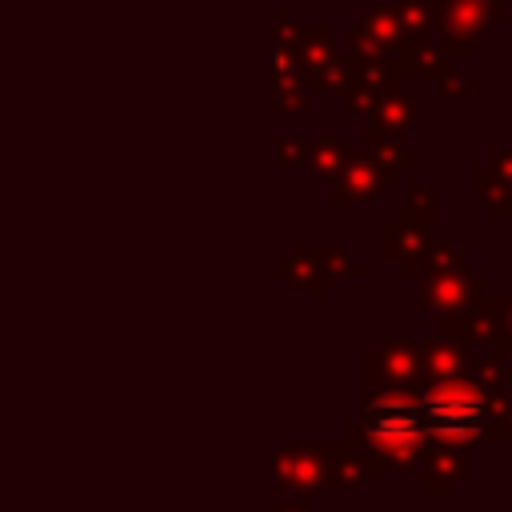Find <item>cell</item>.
<instances>
[{"label":"cell","mask_w":512,"mask_h":512,"mask_svg":"<svg viewBox=\"0 0 512 512\" xmlns=\"http://www.w3.org/2000/svg\"><path fill=\"white\" fill-rule=\"evenodd\" d=\"M436 208H440V196H436V188L432 184H416V188H408L404 192V220H412V224H432L436 220Z\"/></svg>","instance_id":"obj_22"},{"label":"cell","mask_w":512,"mask_h":512,"mask_svg":"<svg viewBox=\"0 0 512 512\" xmlns=\"http://www.w3.org/2000/svg\"><path fill=\"white\" fill-rule=\"evenodd\" d=\"M460 264H464V260H460L456 248L444 244V240H428V248L420 252V276H440V272L460 268Z\"/></svg>","instance_id":"obj_23"},{"label":"cell","mask_w":512,"mask_h":512,"mask_svg":"<svg viewBox=\"0 0 512 512\" xmlns=\"http://www.w3.org/2000/svg\"><path fill=\"white\" fill-rule=\"evenodd\" d=\"M508 0H440L436 4V32L448 40L456 60H468L476 52V40L504 20Z\"/></svg>","instance_id":"obj_4"},{"label":"cell","mask_w":512,"mask_h":512,"mask_svg":"<svg viewBox=\"0 0 512 512\" xmlns=\"http://www.w3.org/2000/svg\"><path fill=\"white\" fill-rule=\"evenodd\" d=\"M484 168H488V176H492V180H500V184H512V148L496 152V156H492Z\"/></svg>","instance_id":"obj_27"},{"label":"cell","mask_w":512,"mask_h":512,"mask_svg":"<svg viewBox=\"0 0 512 512\" xmlns=\"http://www.w3.org/2000/svg\"><path fill=\"white\" fill-rule=\"evenodd\" d=\"M384 188H392V184H388V176H384V168H380L368 152H356V156H348L344 172L328 184V204H332V208L372 204V200H380V196H384Z\"/></svg>","instance_id":"obj_8"},{"label":"cell","mask_w":512,"mask_h":512,"mask_svg":"<svg viewBox=\"0 0 512 512\" xmlns=\"http://www.w3.org/2000/svg\"><path fill=\"white\" fill-rule=\"evenodd\" d=\"M472 184H476V196H480V204L488 208V216L500 220V224H512V184L492 180L484 168L472 172Z\"/></svg>","instance_id":"obj_20"},{"label":"cell","mask_w":512,"mask_h":512,"mask_svg":"<svg viewBox=\"0 0 512 512\" xmlns=\"http://www.w3.org/2000/svg\"><path fill=\"white\" fill-rule=\"evenodd\" d=\"M404 44V24H400V12L396 4L392 8H368L360 16V24L348 32V48L356 60H392L396 48Z\"/></svg>","instance_id":"obj_7"},{"label":"cell","mask_w":512,"mask_h":512,"mask_svg":"<svg viewBox=\"0 0 512 512\" xmlns=\"http://www.w3.org/2000/svg\"><path fill=\"white\" fill-rule=\"evenodd\" d=\"M400 68H396V60H356V68H352V80H348V88H344V104L352 108V112H372L384 96H392V92H400Z\"/></svg>","instance_id":"obj_11"},{"label":"cell","mask_w":512,"mask_h":512,"mask_svg":"<svg viewBox=\"0 0 512 512\" xmlns=\"http://www.w3.org/2000/svg\"><path fill=\"white\" fill-rule=\"evenodd\" d=\"M308 100H312V88H308L304 72L300 68H276V80H272V104H276V112L304 116L308 112Z\"/></svg>","instance_id":"obj_19"},{"label":"cell","mask_w":512,"mask_h":512,"mask_svg":"<svg viewBox=\"0 0 512 512\" xmlns=\"http://www.w3.org/2000/svg\"><path fill=\"white\" fill-rule=\"evenodd\" d=\"M424 384V360H420V340L412 336H388L372 352H364V388L384 392V388H416Z\"/></svg>","instance_id":"obj_5"},{"label":"cell","mask_w":512,"mask_h":512,"mask_svg":"<svg viewBox=\"0 0 512 512\" xmlns=\"http://www.w3.org/2000/svg\"><path fill=\"white\" fill-rule=\"evenodd\" d=\"M344 440L368 460L372 472L416 476L432 452L424 396L416 388H384L368 392L364 416L344 428Z\"/></svg>","instance_id":"obj_1"},{"label":"cell","mask_w":512,"mask_h":512,"mask_svg":"<svg viewBox=\"0 0 512 512\" xmlns=\"http://www.w3.org/2000/svg\"><path fill=\"white\" fill-rule=\"evenodd\" d=\"M428 224H412V220H392V224H384L380 228V252L388 256V260H412V256H420L424 248H428Z\"/></svg>","instance_id":"obj_17"},{"label":"cell","mask_w":512,"mask_h":512,"mask_svg":"<svg viewBox=\"0 0 512 512\" xmlns=\"http://www.w3.org/2000/svg\"><path fill=\"white\" fill-rule=\"evenodd\" d=\"M496 316H500L504 336H508V344H512V296H496Z\"/></svg>","instance_id":"obj_29"},{"label":"cell","mask_w":512,"mask_h":512,"mask_svg":"<svg viewBox=\"0 0 512 512\" xmlns=\"http://www.w3.org/2000/svg\"><path fill=\"white\" fill-rule=\"evenodd\" d=\"M492 304H496V292H492L488 276L472 272L468 264L448 268L440 276H424V288H420V312L436 316V328H444V332L488 312Z\"/></svg>","instance_id":"obj_3"},{"label":"cell","mask_w":512,"mask_h":512,"mask_svg":"<svg viewBox=\"0 0 512 512\" xmlns=\"http://www.w3.org/2000/svg\"><path fill=\"white\" fill-rule=\"evenodd\" d=\"M308 140L312 136H276V164L280 168H300L308 160Z\"/></svg>","instance_id":"obj_24"},{"label":"cell","mask_w":512,"mask_h":512,"mask_svg":"<svg viewBox=\"0 0 512 512\" xmlns=\"http://www.w3.org/2000/svg\"><path fill=\"white\" fill-rule=\"evenodd\" d=\"M508 52H512V28H508Z\"/></svg>","instance_id":"obj_30"},{"label":"cell","mask_w":512,"mask_h":512,"mask_svg":"<svg viewBox=\"0 0 512 512\" xmlns=\"http://www.w3.org/2000/svg\"><path fill=\"white\" fill-rule=\"evenodd\" d=\"M348 156H352V152L344 148V140H340L336 132H320V136L308 140V160H304V168H308V176H312L316 184H332V180L344 172Z\"/></svg>","instance_id":"obj_16"},{"label":"cell","mask_w":512,"mask_h":512,"mask_svg":"<svg viewBox=\"0 0 512 512\" xmlns=\"http://www.w3.org/2000/svg\"><path fill=\"white\" fill-rule=\"evenodd\" d=\"M272 512H312V504H304V496H292V492H280V488H276Z\"/></svg>","instance_id":"obj_28"},{"label":"cell","mask_w":512,"mask_h":512,"mask_svg":"<svg viewBox=\"0 0 512 512\" xmlns=\"http://www.w3.org/2000/svg\"><path fill=\"white\" fill-rule=\"evenodd\" d=\"M272 476L280 492L292 496H320L328 492V440H296V444H276L272 456Z\"/></svg>","instance_id":"obj_6"},{"label":"cell","mask_w":512,"mask_h":512,"mask_svg":"<svg viewBox=\"0 0 512 512\" xmlns=\"http://www.w3.org/2000/svg\"><path fill=\"white\" fill-rule=\"evenodd\" d=\"M376 472L348 440H328V496H352L360 492Z\"/></svg>","instance_id":"obj_14"},{"label":"cell","mask_w":512,"mask_h":512,"mask_svg":"<svg viewBox=\"0 0 512 512\" xmlns=\"http://www.w3.org/2000/svg\"><path fill=\"white\" fill-rule=\"evenodd\" d=\"M364 152L384 168V176H388L392 188H400L404 176L420 168V152H416V148H400L396 136L384 132V128H368V132H364Z\"/></svg>","instance_id":"obj_15"},{"label":"cell","mask_w":512,"mask_h":512,"mask_svg":"<svg viewBox=\"0 0 512 512\" xmlns=\"http://www.w3.org/2000/svg\"><path fill=\"white\" fill-rule=\"evenodd\" d=\"M396 68L400 76H428V80H440L456 68V52L448 48V40L436 32V36H404V44L396 48Z\"/></svg>","instance_id":"obj_12"},{"label":"cell","mask_w":512,"mask_h":512,"mask_svg":"<svg viewBox=\"0 0 512 512\" xmlns=\"http://www.w3.org/2000/svg\"><path fill=\"white\" fill-rule=\"evenodd\" d=\"M324 264H328V272L332 276H364V260H356L352 252H344V248H336V244H324Z\"/></svg>","instance_id":"obj_25"},{"label":"cell","mask_w":512,"mask_h":512,"mask_svg":"<svg viewBox=\"0 0 512 512\" xmlns=\"http://www.w3.org/2000/svg\"><path fill=\"white\" fill-rule=\"evenodd\" d=\"M420 360H424V384L448 380V376H464L468 372V344L456 332L436 328L432 336L420 340Z\"/></svg>","instance_id":"obj_13"},{"label":"cell","mask_w":512,"mask_h":512,"mask_svg":"<svg viewBox=\"0 0 512 512\" xmlns=\"http://www.w3.org/2000/svg\"><path fill=\"white\" fill-rule=\"evenodd\" d=\"M424 412H428V432L436 444H464L472 448L476 440H488L492 416H488V388L480 380L448 376L432 380L424 392Z\"/></svg>","instance_id":"obj_2"},{"label":"cell","mask_w":512,"mask_h":512,"mask_svg":"<svg viewBox=\"0 0 512 512\" xmlns=\"http://www.w3.org/2000/svg\"><path fill=\"white\" fill-rule=\"evenodd\" d=\"M508 388H512V376H508Z\"/></svg>","instance_id":"obj_31"},{"label":"cell","mask_w":512,"mask_h":512,"mask_svg":"<svg viewBox=\"0 0 512 512\" xmlns=\"http://www.w3.org/2000/svg\"><path fill=\"white\" fill-rule=\"evenodd\" d=\"M272 272L280 280H288L296 292H308V296H324L328 292V264H324V240H296L288 248V256H280L272 264Z\"/></svg>","instance_id":"obj_9"},{"label":"cell","mask_w":512,"mask_h":512,"mask_svg":"<svg viewBox=\"0 0 512 512\" xmlns=\"http://www.w3.org/2000/svg\"><path fill=\"white\" fill-rule=\"evenodd\" d=\"M368 116H372V128H384V132H392V136H404V132L420 128V104H416L412 96H404V92L384 96Z\"/></svg>","instance_id":"obj_18"},{"label":"cell","mask_w":512,"mask_h":512,"mask_svg":"<svg viewBox=\"0 0 512 512\" xmlns=\"http://www.w3.org/2000/svg\"><path fill=\"white\" fill-rule=\"evenodd\" d=\"M436 84H440L444 96H472V92H476V80H472L468 72H456V68H452L448 76H440Z\"/></svg>","instance_id":"obj_26"},{"label":"cell","mask_w":512,"mask_h":512,"mask_svg":"<svg viewBox=\"0 0 512 512\" xmlns=\"http://www.w3.org/2000/svg\"><path fill=\"white\" fill-rule=\"evenodd\" d=\"M436 4L440 0H396L404 36H436Z\"/></svg>","instance_id":"obj_21"},{"label":"cell","mask_w":512,"mask_h":512,"mask_svg":"<svg viewBox=\"0 0 512 512\" xmlns=\"http://www.w3.org/2000/svg\"><path fill=\"white\" fill-rule=\"evenodd\" d=\"M468 460H472V448H464V444H432L424 468L416 472V492H420L424 500L452 496L456 484H460L464 472H468Z\"/></svg>","instance_id":"obj_10"}]
</instances>
